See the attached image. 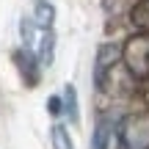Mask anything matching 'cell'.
<instances>
[{
	"label": "cell",
	"instance_id": "obj_6",
	"mask_svg": "<svg viewBox=\"0 0 149 149\" xmlns=\"http://www.w3.org/2000/svg\"><path fill=\"white\" fill-rule=\"evenodd\" d=\"M53 50H55V33L53 31H42V36H39V61L50 66Z\"/></svg>",
	"mask_w": 149,
	"mask_h": 149
},
{
	"label": "cell",
	"instance_id": "obj_5",
	"mask_svg": "<svg viewBox=\"0 0 149 149\" xmlns=\"http://www.w3.org/2000/svg\"><path fill=\"white\" fill-rule=\"evenodd\" d=\"M33 22L39 28H44V31H50L53 22H55V6L50 0H36V6H33Z\"/></svg>",
	"mask_w": 149,
	"mask_h": 149
},
{
	"label": "cell",
	"instance_id": "obj_2",
	"mask_svg": "<svg viewBox=\"0 0 149 149\" xmlns=\"http://www.w3.org/2000/svg\"><path fill=\"white\" fill-rule=\"evenodd\" d=\"M122 141L127 149H149V116H130L122 127Z\"/></svg>",
	"mask_w": 149,
	"mask_h": 149
},
{
	"label": "cell",
	"instance_id": "obj_9",
	"mask_svg": "<svg viewBox=\"0 0 149 149\" xmlns=\"http://www.w3.org/2000/svg\"><path fill=\"white\" fill-rule=\"evenodd\" d=\"M64 111L69 113L72 122H77V119H80V113H77V91H74L72 83L64 86Z\"/></svg>",
	"mask_w": 149,
	"mask_h": 149
},
{
	"label": "cell",
	"instance_id": "obj_4",
	"mask_svg": "<svg viewBox=\"0 0 149 149\" xmlns=\"http://www.w3.org/2000/svg\"><path fill=\"white\" fill-rule=\"evenodd\" d=\"M14 61H17V66H19V72H22V77H25V83H28V86H36V80H39L36 55H33L28 47H22V50H17V53H14Z\"/></svg>",
	"mask_w": 149,
	"mask_h": 149
},
{
	"label": "cell",
	"instance_id": "obj_7",
	"mask_svg": "<svg viewBox=\"0 0 149 149\" xmlns=\"http://www.w3.org/2000/svg\"><path fill=\"white\" fill-rule=\"evenodd\" d=\"M111 122L108 119H102V122H97L94 127V135H91V149H108V141H111Z\"/></svg>",
	"mask_w": 149,
	"mask_h": 149
},
{
	"label": "cell",
	"instance_id": "obj_3",
	"mask_svg": "<svg viewBox=\"0 0 149 149\" xmlns=\"http://www.w3.org/2000/svg\"><path fill=\"white\" fill-rule=\"evenodd\" d=\"M122 58V47L119 44H102L97 50V61H94V86L97 88H105L108 74L116 66V61Z\"/></svg>",
	"mask_w": 149,
	"mask_h": 149
},
{
	"label": "cell",
	"instance_id": "obj_11",
	"mask_svg": "<svg viewBox=\"0 0 149 149\" xmlns=\"http://www.w3.org/2000/svg\"><path fill=\"white\" fill-rule=\"evenodd\" d=\"M47 111L53 113V116H58V113L64 111V102H61V97H50V100H47Z\"/></svg>",
	"mask_w": 149,
	"mask_h": 149
},
{
	"label": "cell",
	"instance_id": "obj_8",
	"mask_svg": "<svg viewBox=\"0 0 149 149\" xmlns=\"http://www.w3.org/2000/svg\"><path fill=\"white\" fill-rule=\"evenodd\" d=\"M50 138H53V149H74L72 144V135L64 124H53L50 127Z\"/></svg>",
	"mask_w": 149,
	"mask_h": 149
},
{
	"label": "cell",
	"instance_id": "obj_10",
	"mask_svg": "<svg viewBox=\"0 0 149 149\" xmlns=\"http://www.w3.org/2000/svg\"><path fill=\"white\" fill-rule=\"evenodd\" d=\"M133 22L141 31H149V0H138L133 6Z\"/></svg>",
	"mask_w": 149,
	"mask_h": 149
},
{
	"label": "cell",
	"instance_id": "obj_1",
	"mask_svg": "<svg viewBox=\"0 0 149 149\" xmlns=\"http://www.w3.org/2000/svg\"><path fill=\"white\" fill-rule=\"evenodd\" d=\"M122 58L130 66V72L144 77L149 74V36H135L122 47Z\"/></svg>",
	"mask_w": 149,
	"mask_h": 149
}]
</instances>
